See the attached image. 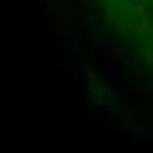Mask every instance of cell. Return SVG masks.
Masks as SVG:
<instances>
[{"label":"cell","instance_id":"cell-1","mask_svg":"<svg viewBox=\"0 0 153 153\" xmlns=\"http://www.w3.org/2000/svg\"><path fill=\"white\" fill-rule=\"evenodd\" d=\"M122 37L153 63V0H103Z\"/></svg>","mask_w":153,"mask_h":153}]
</instances>
